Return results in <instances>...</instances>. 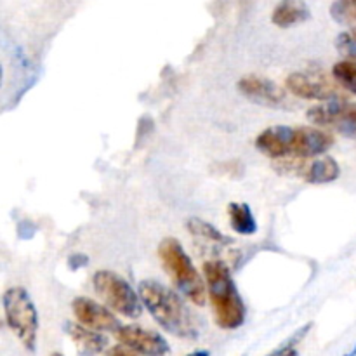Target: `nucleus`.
<instances>
[{
    "label": "nucleus",
    "instance_id": "24",
    "mask_svg": "<svg viewBox=\"0 0 356 356\" xmlns=\"http://www.w3.org/2000/svg\"><path fill=\"white\" fill-rule=\"evenodd\" d=\"M51 356H63V355H59V353H54V355H51Z\"/></svg>",
    "mask_w": 356,
    "mask_h": 356
},
{
    "label": "nucleus",
    "instance_id": "7",
    "mask_svg": "<svg viewBox=\"0 0 356 356\" xmlns=\"http://www.w3.org/2000/svg\"><path fill=\"white\" fill-rule=\"evenodd\" d=\"M306 117L320 127H330L348 138H356V104L344 97L313 106Z\"/></svg>",
    "mask_w": 356,
    "mask_h": 356
},
{
    "label": "nucleus",
    "instance_id": "10",
    "mask_svg": "<svg viewBox=\"0 0 356 356\" xmlns=\"http://www.w3.org/2000/svg\"><path fill=\"white\" fill-rule=\"evenodd\" d=\"M236 87L243 97L259 106L282 108L287 104V92L266 76L245 75L238 80Z\"/></svg>",
    "mask_w": 356,
    "mask_h": 356
},
{
    "label": "nucleus",
    "instance_id": "5",
    "mask_svg": "<svg viewBox=\"0 0 356 356\" xmlns=\"http://www.w3.org/2000/svg\"><path fill=\"white\" fill-rule=\"evenodd\" d=\"M92 287L97 298L111 312H117L118 315L132 320L139 318L143 315V306L145 305L141 301V296L120 275L108 270L96 271L92 277Z\"/></svg>",
    "mask_w": 356,
    "mask_h": 356
},
{
    "label": "nucleus",
    "instance_id": "21",
    "mask_svg": "<svg viewBox=\"0 0 356 356\" xmlns=\"http://www.w3.org/2000/svg\"><path fill=\"white\" fill-rule=\"evenodd\" d=\"M336 47L348 59L356 61V28L341 33L336 40Z\"/></svg>",
    "mask_w": 356,
    "mask_h": 356
},
{
    "label": "nucleus",
    "instance_id": "4",
    "mask_svg": "<svg viewBox=\"0 0 356 356\" xmlns=\"http://www.w3.org/2000/svg\"><path fill=\"white\" fill-rule=\"evenodd\" d=\"M2 302L7 327L13 330L19 343L33 353L37 350L38 313L30 294L23 287L7 289L3 292Z\"/></svg>",
    "mask_w": 356,
    "mask_h": 356
},
{
    "label": "nucleus",
    "instance_id": "17",
    "mask_svg": "<svg viewBox=\"0 0 356 356\" xmlns=\"http://www.w3.org/2000/svg\"><path fill=\"white\" fill-rule=\"evenodd\" d=\"M186 228L191 235L198 236V238H202L204 242L218 243V245H226V243H232V240H229L228 236L222 235L218 228H214V226L209 225L207 221H204V219H200V218L190 219L186 225Z\"/></svg>",
    "mask_w": 356,
    "mask_h": 356
},
{
    "label": "nucleus",
    "instance_id": "16",
    "mask_svg": "<svg viewBox=\"0 0 356 356\" xmlns=\"http://www.w3.org/2000/svg\"><path fill=\"white\" fill-rule=\"evenodd\" d=\"M228 219L232 229L238 235L249 236L257 232V222L245 202H232L228 205Z\"/></svg>",
    "mask_w": 356,
    "mask_h": 356
},
{
    "label": "nucleus",
    "instance_id": "12",
    "mask_svg": "<svg viewBox=\"0 0 356 356\" xmlns=\"http://www.w3.org/2000/svg\"><path fill=\"white\" fill-rule=\"evenodd\" d=\"M334 136L316 127H294L292 136V156L296 159H313L330 149Z\"/></svg>",
    "mask_w": 356,
    "mask_h": 356
},
{
    "label": "nucleus",
    "instance_id": "19",
    "mask_svg": "<svg viewBox=\"0 0 356 356\" xmlns=\"http://www.w3.org/2000/svg\"><path fill=\"white\" fill-rule=\"evenodd\" d=\"M330 16L339 24L356 28V0H334Z\"/></svg>",
    "mask_w": 356,
    "mask_h": 356
},
{
    "label": "nucleus",
    "instance_id": "9",
    "mask_svg": "<svg viewBox=\"0 0 356 356\" xmlns=\"http://www.w3.org/2000/svg\"><path fill=\"white\" fill-rule=\"evenodd\" d=\"M118 343L143 356H169V343L159 332L138 325H122L115 332Z\"/></svg>",
    "mask_w": 356,
    "mask_h": 356
},
{
    "label": "nucleus",
    "instance_id": "22",
    "mask_svg": "<svg viewBox=\"0 0 356 356\" xmlns=\"http://www.w3.org/2000/svg\"><path fill=\"white\" fill-rule=\"evenodd\" d=\"M108 356H139L136 351L129 350V348H125L124 344L122 346H115L111 348L110 351H108Z\"/></svg>",
    "mask_w": 356,
    "mask_h": 356
},
{
    "label": "nucleus",
    "instance_id": "2",
    "mask_svg": "<svg viewBox=\"0 0 356 356\" xmlns=\"http://www.w3.org/2000/svg\"><path fill=\"white\" fill-rule=\"evenodd\" d=\"M204 278L218 327L235 330L245 322V305L240 298L228 266L222 261L212 259L204 264Z\"/></svg>",
    "mask_w": 356,
    "mask_h": 356
},
{
    "label": "nucleus",
    "instance_id": "15",
    "mask_svg": "<svg viewBox=\"0 0 356 356\" xmlns=\"http://www.w3.org/2000/svg\"><path fill=\"white\" fill-rule=\"evenodd\" d=\"M312 13L305 0H280L271 13V21L278 28H291L309 19Z\"/></svg>",
    "mask_w": 356,
    "mask_h": 356
},
{
    "label": "nucleus",
    "instance_id": "8",
    "mask_svg": "<svg viewBox=\"0 0 356 356\" xmlns=\"http://www.w3.org/2000/svg\"><path fill=\"white\" fill-rule=\"evenodd\" d=\"M305 159H296L287 160L280 159V170L282 172H291L296 176L302 177L306 183L312 184H329L334 183L337 177L341 176V167L330 156H322V159H316L313 162H302Z\"/></svg>",
    "mask_w": 356,
    "mask_h": 356
},
{
    "label": "nucleus",
    "instance_id": "14",
    "mask_svg": "<svg viewBox=\"0 0 356 356\" xmlns=\"http://www.w3.org/2000/svg\"><path fill=\"white\" fill-rule=\"evenodd\" d=\"M66 334L75 344L80 356H97L108 346V339L97 330L83 327L80 323H66Z\"/></svg>",
    "mask_w": 356,
    "mask_h": 356
},
{
    "label": "nucleus",
    "instance_id": "18",
    "mask_svg": "<svg viewBox=\"0 0 356 356\" xmlns=\"http://www.w3.org/2000/svg\"><path fill=\"white\" fill-rule=\"evenodd\" d=\"M332 76L346 92L356 94V61L344 59L334 65Z\"/></svg>",
    "mask_w": 356,
    "mask_h": 356
},
{
    "label": "nucleus",
    "instance_id": "11",
    "mask_svg": "<svg viewBox=\"0 0 356 356\" xmlns=\"http://www.w3.org/2000/svg\"><path fill=\"white\" fill-rule=\"evenodd\" d=\"M72 309L80 325L89 327L97 332H117L122 327L108 306L99 305L89 298L73 299Z\"/></svg>",
    "mask_w": 356,
    "mask_h": 356
},
{
    "label": "nucleus",
    "instance_id": "6",
    "mask_svg": "<svg viewBox=\"0 0 356 356\" xmlns=\"http://www.w3.org/2000/svg\"><path fill=\"white\" fill-rule=\"evenodd\" d=\"M285 87L296 97L309 101L343 99V87L318 72H296L285 79Z\"/></svg>",
    "mask_w": 356,
    "mask_h": 356
},
{
    "label": "nucleus",
    "instance_id": "1",
    "mask_svg": "<svg viewBox=\"0 0 356 356\" xmlns=\"http://www.w3.org/2000/svg\"><path fill=\"white\" fill-rule=\"evenodd\" d=\"M138 289L145 308L165 332L179 339H195L198 336L190 309L172 289L155 280H143Z\"/></svg>",
    "mask_w": 356,
    "mask_h": 356
},
{
    "label": "nucleus",
    "instance_id": "3",
    "mask_svg": "<svg viewBox=\"0 0 356 356\" xmlns=\"http://www.w3.org/2000/svg\"><path fill=\"white\" fill-rule=\"evenodd\" d=\"M159 257L177 291L193 305L204 306L207 301V284L191 263V257L183 249L179 240H162L159 245Z\"/></svg>",
    "mask_w": 356,
    "mask_h": 356
},
{
    "label": "nucleus",
    "instance_id": "20",
    "mask_svg": "<svg viewBox=\"0 0 356 356\" xmlns=\"http://www.w3.org/2000/svg\"><path fill=\"white\" fill-rule=\"evenodd\" d=\"M309 329H312V323H308L306 327L299 329L298 332H296L294 336H292L291 339H289L287 343L284 344V346H280L278 350L271 351V353L268 356H298V350H296V346H298V344L301 343L302 339H305L306 334L309 332Z\"/></svg>",
    "mask_w": 356,
    "mask_h": 356
},
{
    "label": "nucleus",
    "instance_id": "13",
    "mask_svg": "<svg viewBox=\"0 0 356 356\" xmlns=\"http://www.w3.org/2000/svg\"><path fill=\"white\" fill-rule=\"evenodd\" d=\"M292 136H294V127L273 125V127H268L259 132V136L256 138V148L271 159H291Z\"/></svg>",
    "mask_w": 356,
    "mask_h": 356
},
{
    "label": "nucleus",
    "instance_id": "23",
    "mask_svg": "<svg viewBox=\"0 0 356 356\" xmlns=\"http://www.w3.org/2000/svg\"><path fill=\"white\" fill-rule=\"evenodd\" d=\"M186 356H211V355H209V351H205V350H198V351H193V353H190Z\"/></svg>",
    "mask_w": 356,
    "mask_h": 356
}]
</instances>
